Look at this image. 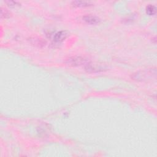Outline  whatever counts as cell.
<instances>
[{
  "instance_id": "4",
  "label": "cell",
  "mask_w": 157,
  "mask_h": 157,
  "mask_svg": "<svg viewBox=\"0 0 157 157\" xmlns=\"http://www.w3.org/2000/svg\"><path fill=\"white\" fill-rule=\"evenodd\" d=\"M83 20L88 24L90 25H96L100 22V18L95 15H86L83 17Z\"/></svg>"
},
{
  "instance_id": "7",
  "label": "cell",
  "mask_w": 157,
  "mask_h": 157,
  "mask_svg": "<svg viewBox=\"0 0 157 157\" xmlns=\"http://www.w3.org/2000/svg\"><path fill=\"white\" fill-rule=\"evenodd\" d=\"M156 8L152 4H149L146 7V12L149 15H154L156 13Z\"/></svg>"
},
{
  "instance_id": "8",
  "label": "cell",
  "mask_w": 157,
  "mask_h": 157,
  "mask_svg": "<svg viewBox=\"0 0 157 157\" xmlns=\"http://www.w3.org/2000/svg\"><path fill=\"white\" fill-rule=\"evenodd\" d=\"M5 2L7 4L8 6L10 7H16V6H19L20 4L17 2V1H6Z\"/></svg>"
},
{
  "instance_id": "3",
  "label": "cell",
  "mask_w": 157,
  "mask_h": 157,
  "mask_svg": "<svg viewBox=\"0 0 157 157\" xmlns=\"http://www.w3.org/2000/svg\"><path fill=\"white\" fill-rule=\"evenodd\" d=\"M84 67L88 72H98L103 71L105 69V67H104V66L98 65V64H93L90 61L87 64L84 66Z\"/></svg>"
},
{
  "instance_id": "2",
  "label": "cell",
  "mask_w": 157,
  "mask_h": 157,
  "mask_svg": "<svg viewBox=\"0 0 157 157\" xmlns=\"http://www.w3.org/2000/svg\"><path fill=\"white\" fill-rule=\"evenodd\" d=\"M65 63L71 66H85L89 63V61L83 57L80 56H74L68 58L65 61Z\"/></svg>"
},
{
  "instance_id": "5",
  "label": "cell",
  "mask_w": 157,
  "mask_h": 157,
  "mask_svg": "<svg viewBox=\"0 0 157 157\" xmlns=\"http://www.w3.org/2000/svg\"><path fill=\"white\" fill-rule=\"evenodd\" d=\"M67 33L66 31H60L56 33L53 37V39L55 42H63L67 37Z\"/></svg>"
},
{
  "instance_id": "9",
  "label": "cell",
  "mask_w": 157,
  "mask_h": 157,
  "mask_svg": "<svg viewBox=\"0 0 157 157\" xmlns=\"http://www.w3.org/2000/svg\"><path fill=\"white\" fill-rule=\"evenodd\" d=\"M1 17L2 18H7V17H9L10 13H9V12L7 9L1 8Z\"/></svg>"
},
{
  "instance_id": "6",
  "label": "cell",
  "mask_w": 157,
  "mask_h": 157,
  "mask_svg": "<svg viewBox=\"0 0 157 157\" xmlns=\"http://www.w3.org/2000/svg\"><path fill=\"white\" fill-rule=\"evenodd\" d=\"M72 4L75 7H85L92 6V2L90 1H74L72 2Z\"/></svg>"
},
{
  "instance_id": "1",
  "label": "cell",
  "mask_w": 157,
  "mask_h": 157,
  "mask_svg": "<svg viewBox=\"0 0 157 157\" xmlns=\"http://www.w3.org/2000/svg\"><path fill=\"white\" fill-rule=\"evenodd\" d=\"M156 68H150L145 70L139 71L132 74L131 78L137 81H145L156 78Z\"/></svg>"
}]
</instances>
